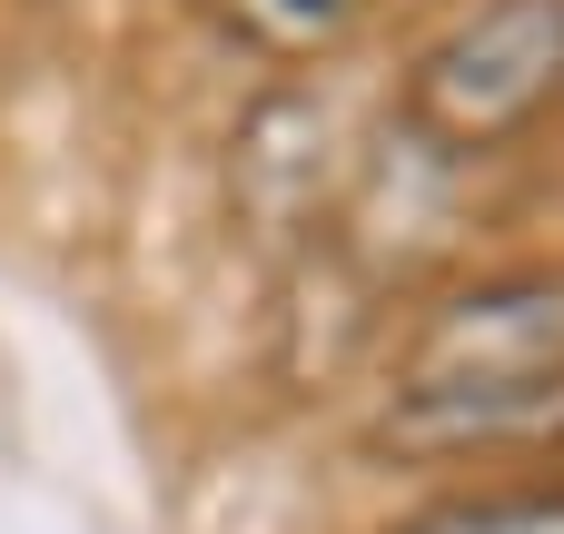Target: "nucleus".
<instances>
[{
    "instance_id": "obj_1",
    "label": "nucleus",
    "mask_w": 564,
    "mask_h": 534,
    "mask_svg": "<svg viewBox=\"0 0 564 534\" xmlns=\"http://www.w3.org/2000/svg\"><path fill=\"white\" fill-rule=\"evenodd\" d=\"M387 119L446 159H516L564 119V0H456L387 79Z\"/></svg>"
},
{
    "instance_id": "obj_2",
    "label": "nucleus",
    "mask_w": 564,
    "mask_h": 534,
    "mask_svg": "<svg viewBox=\"0 0 564 534\" xmlns=\"http://www.w3.org/2000/svg\"><path fill=\"white\" fill-rule=\"evenodd\" d=\"M377 119H357L337 59L327 69H258V89L238 99L228 139H218V178H228V218L248 228L258 258H288L297 238H317L357 178Z\"/></svg>"
},
{
    "instance_id": "obj_3",
    "label": "nucleus",
    "mask_w": 564,
    "mask_h": 534,
    "mask_svg": "<svg viewBox=\"0 0 564 534\" xmlns=\"http://www.w3.org/2000/svg\"><path fill=\"white\" fill-rule=\"evenodd\" d=\"M456 377H564V248L466 258L456 277L397 307L377 386H456Z\"/></svg>"
},
{
    "instance_id": "obj_4",
    "label": "nucleus",
    "mask_w": 564,
    "mask_h": 534,
    "mask_svg": "<svg viewBox=\"0 0 564 534\" xmlns=\"http://www.w3.org/2000/svg\"><path fill=\"white\" fill-rule=\"evenodd\" d=\"M357 466L406 486H486L564 466V377H456V386H377L357 416Z\"/></svg>"
},
{
    "instance_id": "obj_5",
    "label": "nucleus",
    "mask_w": 564,
    "mask_h": 534,
    "mask_svg": "<svg viewBox=\"0 0 564 534\" xmlns=\"http://www.w3.org/2000/svg\"><path fill=\"white\" fill-rule=\"evenodd\" d=\"M397 287L377 277V258L327 218L317 238H297L288 258H268V377L288 396H337V386H377V357L397 337Z\"/></svg>"
},
{
    "instance_id": "obj_6",
    "label": "nucleus",
    "mask_w": 564,
    "mask_h": 534,
    "mask_svg": "<svg viewBox=\"0 0 564 534\" xmlns=\"http://www.w3.org/2000/svg\"><path fill=\"white\" fill-rule=\"evenodd\" d=\"M208 20L258 69H327V59L357 50V30L377 20V0H208Z\"/></svg>"
},
{
    "instance_id": "obj_7",
    "label": "nucleus",
    "mask_w": 564,
    "mask_h": 534,
    "mask_svg": "<svg viewBox=\"0 0 564 534\" xmlns=\"http://www.w3.org/2000/svg\"><path fill=\"white\" fill-rule=\"evenodd\" d=\"M377 534H564V466L555 476H486V486H426Z\"/></svg>"
},
{
    "instance_id": "obj_8",
    "label": "nucleus",
    "mask_w": 564,
    "mask_h": 534,
    "mask_svg": "<svg viewBox=\"0 0 564 534\" xmlns=\"http://www.w3.org/2000/svg\"><path fill=\"white\" fill-rule=\"evenodd\" d=\"M178 10H198V20H208V0H178Z\"/></svg>"
}]
</instances>
